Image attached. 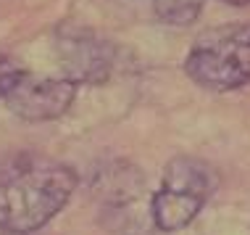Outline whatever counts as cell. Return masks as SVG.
<instances>
[{
    "label": "cell",
    "instance_id": "ba28073f",
    "mask_svg": "<svg viewBox=\"0 0 250 235\" xmlns=\"http://www.w3.org/2000/svg\"><path fill=\"white\" fill-rule=\"evenodd\" d=\"M229 5H250V0H224Z\"/></svg>",
    "mask_w": 250,
    "mask_h": 235
},
{
    "label": "cell",
    "instance_id": "52a82bcc",
    "mask_svg": "<svg viewBox=\"0 0 250 235\" xmlns=\"http://www.w3.org/2000/svg\"><path fill=\"white\" fill-rule=\"evenodd\" d=\"M21 71L24 69H19V64L13 61V58L0 53V98L8 95V90L16 85V79L21 77Z\"/></svg>",
    "mask_w": 250,
    "mask_h": 235
},
{
    "label": "cell",
    "instance_id": "6da1fadb",
    "mask_svg": "<svg viewBox=\"0 0 250 235\" xmlns=\"http://www.w3.org/2000/svg\"><path fill=\"white\" fill-rule=\"evenodd\" d=\"M77 172L40 153H19L0 164V230L35 233L69 204Z\"/></svg>",
    "mask_w": 250,
    "mask_h": 235
},
{
    "label": "cell",
    "instance_id": "7a4b0ae2",
    "mask_svg": "<svg viewBox=\"0 0 250 235\" xmlns=\"http://www.w3.org/2000/svg\"><path fill=\"white\" fill-rule=\"evenodd\" d=\"M185 71L206 90L250 85V24H221L203 32L190 48Z\"/></svg>",
    "mask_w": 250,
    "mask_h": 235
},
{
    "label": "cell",
    "instance_id": "3957f363",
    "mask_svg": "<svg viewBox=\"0 0 250 235\" xmlns=\"http://www.w3.org/2000/svg\"><path fill=\"white\" fill-rule=\"evenodd\" d=\"M213 190H216V172L206 161L190 156H179L168 161L164 172V183H161L150 204L153 225L164 233L182 230L198 217V212L206 206V201L211 198Z\"/></svg>",
    "mask_w": 250,
    "mask_h": 235
},
{
    "label": "cell",
    "instance_id": "8992f818",
    "mask_svg": "<svg viewBox=\"0 0 250 235\" xmlns=\"http://www.w3.org/2000/svg\"><path fill=\"white\" fill-rule=\"evenodd\" d=\"M203 0H155V8L166 19V22L174 24H187L198 16Z\"/></svg>",
    "mask_w": 250,
    "mask_h": 235
},
{
    "label": "cell",
    "instance_id": "5b68a950",
    "mask_svg": "<svg viewBox=\"0 0 250 235\" xmlns=\"http://www.w3.org/2000/svg\"><path fill=\"white\" fill-rule=\"evenodd\" d=\"M58 61L74 85L103 82L113 69V48L92 29H63L58 35Z\"/></svg>",
    "mask_w": 250,
    "mask_h": 235
},
{
    "label": "cell",
    "instance_id": "277c9868",
    "mask_svg": "<svg viewBox=\"0 0 250 235\" xmlns=\"http://www.w3.org/2000/svg\"><path fill=\"white\" fill-rule=\"evenodd\" d=\"M77 95V85L71 79H53V77H37L32 71H21L16 85L8 90L3 100L16 117L26 122H48L58 119L69 111Z\"/></svg>",
    "mask_w": 250,
    "mask_h": 235
}]
</instances>
